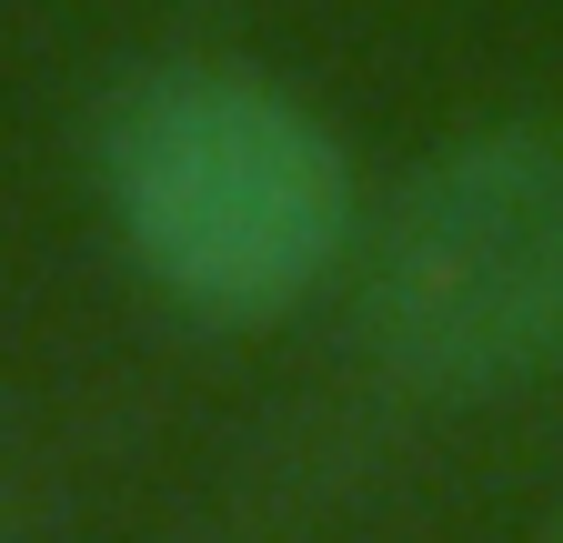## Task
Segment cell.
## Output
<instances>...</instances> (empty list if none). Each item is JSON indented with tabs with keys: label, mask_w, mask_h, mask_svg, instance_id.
Here are the masks:
<instances>
[{
	"label": "cell",
	"mask_w": 563,
	"mask_h": 543,
	"mask_svg": "<svg viewBox=\"0 0 563 543\" xmlns=\"http://www.w3.org/2000/svg\"><path fill=\"white\" fill-rule=\"evenodd\" d=\"M363 343L422 392H504L563 363V111L422 162L363 262Z\"/></svg>",
	"instance_id": "obj_2"
},
{
	"label": "cell",
	"mask_w": 563,
	"mask_h": 543,
	"mask_svg": "<svg viewBox=\"0 0 563 543\" xmlns=\"http://www.w3.org/2000/svg\"><path fill=\"white\" fill-rule=\"evenodd\" d=\"M101 201L131 262L201 322H282L352 252L342 142L232 60H172L111 101Z\"/></svg>",
	"instance_id": "obj_1"
}]
</instances>
